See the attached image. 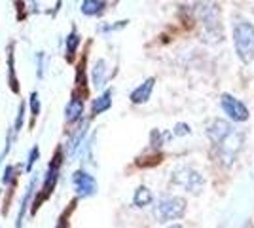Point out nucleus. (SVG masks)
I'll use <instances>...</instances> for the list:
<instances>
[{
    "instance_id": "nucleus-1",
    "label": "nucleus",
    "mask_w": 254,
    "mask_h": 228,
    "mask_svg": "<svg viewBox=\"0 0 254 228\" xmlns=\"http://www.w3.org/2000/svg\"><path fill=\"white\" fill-rule=\"evenodd\" d=\"M233 46L235 54L245 65L254 61V25L245 19H239L233 25Z\"/></svg>"
},
{
    "instance_id": "nucleus-2",
    "label": "nucleus",
    "mask_w": 254,
    "mask_h": 228,
    "mask_svg": "<svg viewBox=\"0 0 254 228\" xmlns=\"http://www.w3.org/2000/svg\"><path fill=\"white\" fill-rule=\"evenodd\" d=\"M184 213H186V200L180 196H163L154 206V217L159 223L179 221L184 217Z\"/></svg>"
},
{
    "instance_id": "nucleus-3",
    "label": "nucleus",
    "mask_w": 254,
    "mask_h": 228,
    "mask_svg": "<svg viewBox=\"0 0 254 228\" xmlns=\"http://www.w3.org/2000/svg\"><path fill=\"white\" fill-rule=\"evenodd\" d=\"M171 183L175 186L184 188L190 194H201L203 186H205V179L199 171H195L190 165H179L171 175Z\"/></svg>"
},
{
    "instance_id": "nucleus-4",
    "label": "nucleus",
    "mask_w": 254,
    "mask_h": 228,
    "mask_svg": "<svg viewBox=\"0 0 254 228\" xmlns=\"http://www.w3.org/2000/svg\"><path fill=\"white\" fill-rule=\"evenodd\" d=\"M59 169H61V149L57 151L55 158H53L52 163L48 165V173H46V177H44L42 192H40L38 198H34V202H32V211H36L44 200L50 198V194H52L53 188H55V183H57V179H59Z\"/></svg>"
},
{
    "instance_id": "nucleus-5",
    "label": "nucleus",
    "mask_w": 254,
    "mask_h": 228,
    "mask_svg": "<svg viewBox=\"0 0 254 228\" xmlns=\"http://www.w3.org/2000/svg\"><path fill=\"white\" fill-rule=\"evenodd\" d=\"M72 188L78 198H91L97 194V181L91 173H87L85 169H78L72 175Z\"/></svg>"
},
{
    "instance_id": "nucleus-6",
    "label": "nucleus",
    "mask_w": 254,
    "mask_h": 228,
    "mask_svg": "<svg viewBox=\"0 0 254 228\" xmlns=\"http://www.w3.org/2000/svg\"><path fill=\"white\" fill-rule=\"evenodd\" d=\"M220 107L222 110L233 120V122H247L249 120V109L245 107L239 99L232 97L230 93H222L220 95Z\"/></svg>"
},
{
    "instance_id": "nucleus-7",
    "label": "nucleus",
    "mask_w": 254,
    "mask_h": 228,
    "mask_svg": "<svg viewBox=\"0 0 254 228\" xmlns=\"http://www.w3.org/2000/svg\"><path fill=\"white\" fill-rule=\"evenodd\" d=\"M82 114H84V99L78 93H72L70 101L64 107V120L68 124H76L78 120H82Z\"/></svg>"
},
{
    "instance_id": "nucleus-8",
    "label": "nucleus",
    "mask_w": 254,
    "mask_h": 228,
    "mask_svg": "<svg viewBox=\"0 0 254 228\" xmlns=\"http://www.w3.org/2000/svg\"><path fill=\"white\" fill-rule=\"evenodd\" d=\"M154 86H156V78H148V80H144L142 84L138 87H135L133 91H131V103H135V105H142V103H146L152 95V91H154Z\"/></svg>"
},
{
    "instance_id": "nucleus-9",
    "label": "nucleus",
    "mask_w": 254,
    "mask_h": 228,
    "mask_svg": "<svg viewBox=\"0 0 254 228\" xmlns=\"http://www.w3.org/2000/svg\"><path fill=\"white\" fill-rule=\"evenodd\" d=\"M87 124H89V122L85 120L84 124L70 135V139L66 141V154H68V156H74L78 151H82L84 139H85V135H87Z\"/></svg>"
},
{
    "instance_id": "nucleus-10",
    "label": "nucleus",
    "mask_w": 254,
    "mask_h": 228,
    "mask_svg": "<svg viewBox=\"0 0 254 228\" xmlns=\"http://www.w3.org/2000/svg\"><path fill=\"white\" fill-rule=\"evenodd\" d=\"M108 82V67H106L105 59H97L93 69H91V84L97 89H103Z\"/></svg>"
},
{
    "instance_id": "nucleus-11",
    "label": "nucleus",
    "mask_w": 254,
    "mask_h": 228,
    "mask_svg": "<svg viewBox=\"0 0 254 228\" xmlns=\"http://www.w3.org/2000/svg\"><path fill=\"white\" fill-rule=\"evenodd\" d=\"M112 107V89H105L97 99L91 103V116H99Z\"/></svg>"
},
{
    "instance_id": "nucleus-12",
    "label": "nucleus",
    "mask_w": 254,
    "mask_h": 228,
    "mask_svg": "<svg viewBox=\"0 0 254 228\" xmlns=\"http://www.w3.org/2000/svg\"><path fill=\"white\" fill-rule=\"evenodd\" d=\"M105 0H84L82 6H80V11L87 17H97V15H101L105 11Z\"/></svg>"
},
{
    "instance_id": "nucleus-13",
    "label": "nucleus",
    "mask_w": 254,
    "mask_h": 228,
    "mask_svg": "<svg viewBox=\"0 0 254 228\" xmlns=\"http://www.w3.org/2000/svg\"><path fill=\"white\" fill-rule=\"evenodd\" d=\"M80 42H82V38H80V34H78V31H76V27H72V31L66 34V40H64V55H66L68 59L74 57Z\"/></svg>"
},
{
    "instance_id": "nucleus-14",
    "label": "nucleus",
    "mask_w": 254,
    "mask_h": 228,
    "mask_svg": "<svg viewBox=\"0 0 254 228\" xmlns=\"http://www.w3.org/2000/svg\"><path fill=\"white\" fill-rule=\"evenodd\" d=\"M152 200H154V196H152V192H150V188H146V186H138L137 190H135V194H133V206L146 207L152 204Z\"/></svg>"
},
{
    "instance_id": "nucleus-15",
    "label": "nucleus",
    "mask_w": 254,
    "mask_h": 228,
    "mask_svg": "<svg viewBox=\"0 0 254 228\" xmlns=\"http://www.w3.org/2000/svg\"><path fill=\"white\" fill-rule=\"evenodd\" d=\"M8 65H10V87L13 93H19L17 80H15V69H13V44H10V55H8Z\"/></svg>"
},
{
    "instance_id": "nucleus-16",
    "label": "nucleus",
    "mask_w": 254,
    "mask_h": 228,
    "mask_svg": "<svg viewBox=\"0 0 254 228\" xmlns=\"http://www.w3.org/2000/svg\"><path fill=\"white\" fill-rule=\"evenodd\" d=\"M171 139V133H163V131L159 130H154L152 131V135H150V141H152V147H161L163 143H167Z\"/></svg>"
},
{
    "instance_id": "nucleus-17",
    "label": "nucleus",
    "mask_w": 254,
    "mask_h": 228,
    "mask_svg": "<svg viewBox=\"0 0 254 228\" xmlns=\"http://www.w3.org/2000/svg\"><path fill=\"white\" fill-rule=\"evenodd\" d=\"M23 118H25V103H19V107H17V116H15V122H13V133L17 135L23 128Z\"/></svg>"
},
{
    "instance_id": "nucleus-18",
    "label": "nucleus",
    "mask_w": 254,
    "mask_h": 228,
    "mask_svg": "<svg viewBox=\"0 0 254 228\" xmlns=\"http://www.w3.org/2000/svg\"><path fill=\"white\" fill-rule=\"evenodd\" d=\"M38 156H40V149H38V145H36V147H32L31 152H29V156H27V165H25L27 171H32L34 163L38 162Z\"/></svg>"
},
{
    "instance_id": "nucleus-19",
    "label": "nucleus",
    "mask_w": 254,
    "mask_h": 228,
    "mask_svg": "<svg viewBox=\"0 0 254 228\" xmlns=\"http://www.w3.org/2000/svg\"><path fill=\"white\" fill-rule=\"evenodd\" d=\"M13 181H15V165H6L4 173H2V183L11 186L13 185Z\"/></svg>"
},
{
    "instance_id": "nucleus-20",
    "label": "nucleus",
    "mask_w": 254,
    "mask_h": 228,
    "mask_svg": "<svg viewBox=\"0 0 254 228\" xmlns=\"http://www.w3.org/2000/svg\"><path fill=\"white\" fill-rule=\"evenodd\" d=\"M31 112H32V120H36L38 114H40V99H38V93H36V91L31 93Z\"/></svg>"
},
{
    "instance_id": "nucleus-21",
    "label": "nucleus",
    "mask_w": 254,
    "mask_h": 228,
    "mask_svg": "<svg viewBox=\"0 0 254 228\" xmlns=\"http://www.w3.org/2000/svg\"><path fill=\"white\" fill-rule=\"evenodd\" d=\"M191 130L188 124H184V122H179L175 128H173V135H177V137H186V135H190Z\"/></svg>"
},
{
    "instance_id": "nucleus-22",
    "label": "nucleus",
    "mask_w": 254,
    "mask_h": 228,
    "mask_svg": "<svg viewBox=\"0 0 254 228\" xmlns=\"http://www.w3.org/2000/svg\"><path fill=\"white\" fill-rule=\"evenodd\" d=\"M127 25V21H118L116 25H105V27H101L99 31L101 33H114V31H120V29H124Z\"/></svg>"
},
{
    "instance_id": "nucleus-23",
    "label": "nucleus",
    "mask_w": 254,
    "mask_h": 228,
    "mask_svg": "<svg viewBox=\"0 0 254 228\" xmlns=\"http://www.w3.org/2000/svg\"><path fill=\"white\" fill-rule=\"evenodd\" d=\"M44 59H46V55H44V52H38V54H36V67H38V78H44Z\"/></svg>"
},
{
    "instance_id": "nucleus-24",
    "label": "nucleus",
    "mask_w": 254,
    "mask_h": 228,
    "mask_svg": "<svg viewBox=\"0 0 254 228\" xmlns=\"http://www.w3.org/2000/svg\"><path fill=\"white\" fill-rule=\"evenodd\" d=\"M167 228H182L180 225H173V227H167Z\"/></svg>"
}]
</instances>
